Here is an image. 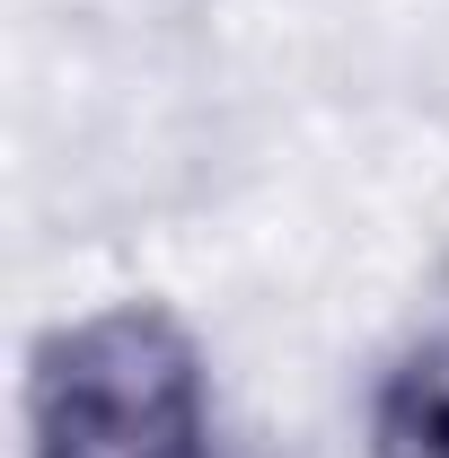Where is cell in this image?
<instances>
[{
	"mask_svg": "<svg viewBox=\"0 0 449 458\" xmlns=\"http://www.w3.org/2000/svg\"><path fill=\"white\" fill-rule=\"evenodd\" d=\"M370 458H449V335L405 344L370 388Z\"/></svg>",
	"mask_w": 449,
	"mask_h": 458,
	"instance_id": "2",
	"label": "cell"
},
{
	"mask_svg": "<svg viewBox=\"0 0 449 458\" xmlns=\"http://www.w3.org/2000/svg\"><path fill=\"white\" fill-rule=\"evenodd\" d=\"M27 458H221L203 344L159 300H114L36 344Z\"/></svg>",
	"mask_w": 449,
	"mask_h": 458,
	"instance_id": "1",
	"label": "cell"
}]
</instances>
